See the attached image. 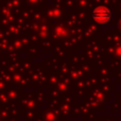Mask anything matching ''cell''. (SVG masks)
Masks as SVG:
<instances>
[{"instance_id": "1", "label": "cell", "mask_w": 121, "mask_h": 121, "mask_svg": "<svg viewBox=\"0 0 121 121\" xmlns=\"http://www.w3.org/2000/svg\"><path fill=\"white\" fill-rule=\"evenodd\" d=\"M92 18L100 23H105L111 20L112 18V11L105 6H99L95 9L92 12Z\"/></svg>"}]
</instances>
